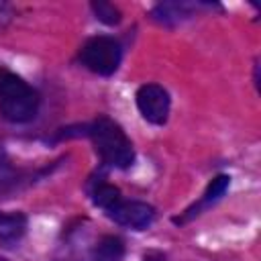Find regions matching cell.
<instances>
[{"instance_id": "1", "label": "cell", "mask_w": 261, "mask_h": 261, "mask_svg": "<svg viewBox=\"0 0 261 261\" xmlns=\"http://www.w3.org/2000/svg\"><path fill=\"white\" fill-rule=\"evenodd\" d=\"M86 135L92 139L100 159L118 169H126L135 163V149L126 133L118 122L108 116H98L86 126Z\"/></svg>"}, {"instance_id": "2", "label": "cell", "mask_w": 261, "mask_h": 261, "mask_svg": "<svg viewBox=\"0 0 261 261\" xmlns=\"http://www.w3.org/2000/svg\"><path fill=\"white\" fill-rule=\"evenodd\" d=\"M39 94L20 75L0 71V114L8 122H29L39 112Z\"/></svg>"}, {"instance_id": "3", "label": "cell", "mask_w": 261, "mask_h": 261, "mask_svg": "<svg viewBox=\"0 0 261 261\" xmlns=\"http://www.w3.org/2000/svg\"><path fill=\"white\" fill-rule=\"evenodd\" d=\"M122 59L120 43L114 37L98 35L88 39L80 49V61L86 69L98 75H112Z\"/></svg>"}, {"instance_id": "4", "label": "cell", "mask_w": 261, "mask_h": 261, "mask_svg": "<svg viewBox=\"0 0 261 261\" xmlns=\"http://www.w3.org/2000/svg\"><path fill=\"white\" fill-rule=\"evenodd\" d=\"M135 100H137V108H139L141 116L147 122H151V124H165L167 122L171 100H169V94L163 86L143 84L137 90Z\"/></svg>"}, {"instance_id": "5", "label": "cell", "mask_w": 261, "mask_h": 261, "mask_svg": "<svg viewBox=\"0 0 261 261\" xmlns=\"http://www.w3.org/2000/svg\"><path fill=\"white\" fill-rule=\"evenodd\" d=\"M108 218H112L116 224L133 228V230H145L155 220V208L141 200H124L118 198L108 210Z\"/></svg>"}, {"instance_id": "6", "label": "cell", "mask_w": 261, "mask_h": 261, "mask_svg": "<svg viewBox=\"0 0 261 261\" xmlns=\"http://www.w3.org/2000/svg\"><path fill=\"white\" fill-rule=\"evenodd\" d=\"M228 186H230V177L228 175H216L210 184H208V188H206V192H204V196L194 204V206H190L181 216H177V218H173V222H177V224H184V222H188V220H192L194 216H198V214H202L206 208H210L214 202H218L222 196H224V192L228 190Z\"/></svg>"}, {"instance_id": "7", "label": "cell", "mask_w": 261, "mask_h": 261, "mask_svg": "<svg viewBox=\"0 0 261 261\" xmlns=\"http://www.w3.org/2000/svg\"><path fill=\"white\" fill-rule=\"evenodd\" d=\"M192 8H194V4H188V2H161L151 10V16L159 24L173 27V24L181 22L184 18H188L192 14Z\"/></svg>"}, {"instance_id": "8", "label": "cell", "mask_w": 261, "mask_h": 261, "mask_svg": "<svg viewBox=\"0 0 261 261\" xmlns=\"http://www.w3.org/2000/svg\"><path fill=\"white\" fill-rule=\"evenodd\" d=\"M27 230V216L20 212H0V243H16Z\"/></svg>"}, {"instance_id": "9", "label": "cell", "mask_w": 261, "mask_h": 261, "mask_svg": "<svg viewBox=\"0 0 261 261\" xmlns=\"http://www.w3.org/2000/svg\"><path fill=\"white\" fill-rule=\"evenodd\" d=\"M90 196H92V202H94L98 208H102L104 212H106L118 198H122V196H120V190H118L116 186L108 184V181H98V184H94V188L90 190Z\"/></svg>"}, {"instance_id": "10", "label": "cell", "mask_w": 261, "mask_h": 261, "mask_svg": "<svg viewBox=\"0 0 261 261\" xmlns=\"http://www.w3.org/2000/svg\"><path fill=\"white\" fill-rule=\"evenodd\" d=\"M124 245L116 237H104L96 251H94V261H122Z\"/></svg>"}, {"instance_id": "11", "label": "cell", "mask_w": 261, "mask_h": 261, "mask_svg": "<svg viewBox=\"0 0 261 261\" xmlns=\"http://www.w3.org/2000/svg\"><path fill=\"white\" fill-rule=\"evenodd\" d=\"M90 8H92L94 16H96L100 22L108 24V27H112V24H118V22H120V10H118L114 4H110V2L98 0V2H92V4H90Z\"/></svg>"}, {"instance_id": "12", "label": "cell", "mask_w": 261, "mask_h": 261, "mask_svg": "<svg viewBox=\"0 0 261 261\" xmlns=\"http://www.w3.org/2000/svg\"><path fill=\"white\" fill-rule=\"evenodd\" d=\"M143 261H167V259H165L161 253L151 251V253H147V255H145V259H143Z\"/></svg>"}, {"instance_id": "13", "label": "cell", "mask_w": 261, "mask_h": 261, "mask_svg": "<svg viewBox=\"0 0 261 261\" xmlns=\"http://www.w3.org/2000/svg\"><path fill=\"white\" fill-rule=\"evenodd\" d=\"M0 261H8V259H6V257H0Z\"/></svg>"}]
</instances>
